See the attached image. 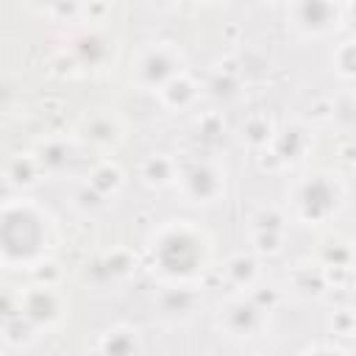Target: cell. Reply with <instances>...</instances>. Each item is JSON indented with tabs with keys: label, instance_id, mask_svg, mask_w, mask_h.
<instances>
[{
	"label": "cell",
	"instance_id": "obj_1",
	"mask_svg": "<svg viewBox=\"0 0 356 356\" xmlns=\"http://www.w3.org/2000/svg\"><path fill=\"white\" fill-rule=\"evenodd\" d=\"M53 245L50 217L19 200H6L0 206V261L6 264H33Z\"/></svg>",
	"mask_w": 356,
	"mask_h": 356
},
{
	"label": "cell",
	"instance_id": "obj_2",
	"mask_svg": "<svg viewBox=\"0 0 356 356\" xmlns=\"http://www.w3.org/2000/svg\"><path fill=\"white\" fill-rule=\"evenodd\" d=\"M150 253L161 275L172 281H189L206 270L211 248L200 228L189 222H172L156 234Z\"/></svg>",
	"mask_w": 356,
	"mask_h": 356
},
{
	"label": "cell",
	"instance_id": "obj_3",
	"mask_svg": "<svg viewBox=\"0 0 356 356\" xmlns=\"http://www.w3.org/2000/svg\"><path fill=\"white\" fill-rule=\"evenodd\" d=\"M342 195L345 189L331 172H312L300 181L295 192V206L306 222H320L339 209Z\"/></svg>",
	"mask_w": 356,
	"mask_h": 356
},
{
	"label": "cell",
	"instance_id": "obj_4",
	"mask_svg": "<svg viewBox=\"0 0 356 356\" xmlns=\"http://www.w3.org/2000/svg\"><path fill=\"white\" fill-rule=\"evenodd\" d=\"M181 186H184V195L195 203H206V200H214L220 192H222V172L217 164L206 161V159H189L184 161L181 167Z\"/></svg>",
	"mask_w": 356,
	"mask_h": 356
},
{
	"label": "cell",
	"instance_id": "obj_5",
	"mask_svg": "<svg viewBox=\"0 0 356 356\" xmlns=\"http://www.w3.org/2000/svg\"><path fill=\"white\" fill-rule=\"evenodd\" d=\"M70 56L75 58L78 70H100L114 58V42L108 33H103L97 28H86L72 36Z\"/></svg>",
	"mask_w": 356,
	"mask_h": 356
},
{
	"label": "cell",
	"instance_id": "obj_6",
	"mask_svg": "<svg viewBox=\"0 0 356 356\" xmlns=\"http://www.w3.org/2000/svg\"><path fill=\"white\" fill-rule=\"evenodd\" d=\"M339 3L337 0H295L292 19L303 33H325L339 22Z\"/></svg>",
	"mask_w": 356,
	"mask_h": 356
},
{
	"label": "cell",
	"instance_id": "obj_7",
	"mask_svg": "<svg viewBox=\"0 0 356 356\" xmlns=\"http://www.w3.org/2000/svg\"><path fill=\"white\" fill-rule=\"evenodd\" d=\"M136 72H139V81L145 86H161L167 78L181 72V56L170 44H153L142 53Z\"/></svg>",
	"mask_w": 356,
	"mask_h": 356
},
{
	"label": "cell",
	"instance_id": "obj_8",
	"mask_svg": "<svg viewBox=\"0 0 356 356\" xmlns=\"http://www.w3.org/2000/svg\"><path fill=\"white\" fill-rule=\"evenodd\" d=\"M220 323L231 337H253L264 328V309L250 298H236L222 309Z\"/></svg>",
	"mask_w": 356,
	"mask_h": 356
},
{
	"label": "cell",
	"instance_id": "obj_9",
	"mask_svg": "<svg viewBox=\"0 0 356 356\" xmlns=\"http://www.w3.org/2000/svg\"><path fill=\"white\" fill-rule=\"evenodd\" d=\"M19 312L33 325H50L61 314V298L50 289V284H36L19 298Z\"/></svg>",
	"mask_w": 356,
	"mask_h": 356
},
{
	"label": "cell",
	"instance_id": "obj_10",
	"mask_svg": "<svg viewBox=\"0 0 356 356\" xmlns=\"http://www.w3.org/2000/svg\"><path fill=\"white\" fill-rule=\"evenodd\" d=\"M134 270V256L122 248L106 253V256H97L92 261L83 264V278L86 281H95V284H106V281H114V278H122Z\"/></svg>",
	"mask_w": 356,
	"mask_h": 356
},
{
	"label": "cell",
	"instance_id": "obj_11",
	"mask_svg": "<svg viewBox=\"0 0 356 356\" xmlns=\"http://www.w3.org/2000/svg\"><path fill=\"white\" fill-rule=\"evenodd\" d=\"M81 134H83L86 142H92V145H97V147H111V145L120 142L122 125H120L117 117L97 111V114H89V117L81 122Z\"/></svg>",
	"mask_w": 356,
	"mask_h": 356
},
{
	"label": "cell",
	"instance_id": "obj_12",
	"mask_svg": "<svg viewBox=\"0 0 356 356\" xmlns=\"http://www.w3.org/2000/svg\"><path fill=\"white\" fill-rule=\"evenodd\" d=\"M309 147V134L300 122H289L278 131V136L273 139V156L275 161H295L306 153Z\"/></svg>",
	"mask_w": 356,
	"mask_h": 356
},
{
	"label": "cell",
	"instance_id": "obj_13",
	"mask_svg": "<svg viewBox=\"0 0 356 356\" xmlns=\"http://www.w3.org/2000/svg\"><path fill=\"white\" fill-rule=\"evenodd\" d=\"M197 292L189 286H170L159 295V312L167 320H184L197 309Z\"/></svg>",
	"mask_w": 356,
	"mask_h": 356
},
{
	"label": "cell",
	"instance_id": "obj_14",
	"mask_svg": "<svg viewBox=\"0 0 356 356\" xmlns=\"http://www.w3.org/2000/svg\"><path fill=\"white\" fill-rule=\"evenodd\" d=\"M33 159H36L39 170L58 172V170H64V167L72 164V159H75V145L67 142V139H47V142H42V145L36 147V156H33Z\"/></svg>",
	"mask_w": 356,
	"mask_h": 356
},
{
	"label": "cell",
	"instance_id": "obj_15",
	"mask_svg": "<svg viewBox=\"0 0 356 356\" xmlns=\"http://www.w3.org/2000/svg\"><path fill=\"white\" fill-rule=\"evenodd\" d=\"M159 89H161V100H164L167 106H172V108H184V106H189V103L195 100V95H197L195 81H192L189 75H184V72H175V75L167 78Z\"/></svg>",
	"mask_w": 356,
	"mask_h": 356
},
{
	"label": "cell",
	"instance_id": "obj_16",
	"mask_svg": "<svg viewBox=\"0 0 356 356\" xmlns=\"http://www.w3.org/2000/svg\"><path fill=\"white\" fill-rule=\"evenodd\" d=\"M136 350H139V339H136V331H131V328H111L100 339V353L131 356Z\"/></svg>",
	"mask_w": 356,
	"mask_h": 356
},
{
	"label": "cell",
	"instance_id": "obj_17",
	"mask_svg": "<svg viewBox=\"0 0 356 356\" xmlns=\"http://www.w3.org/2000/svg\"><path fill=\"white\" fill-rule=\"evenodd\" d=\"M142 178H145L150 186H164V184H170V181L175 178V164H172V159L164 156V153L147 156L145 164H142Z\"/></svg>",
	"mask_w": 356,
	"mask_h": 356
},
{
	"label": "cell",
	"instance_id": "obj_18",
	"mask_svg": "<svg viewBox=\"0 0 356 356\" xmlns=\"http://www.w3.org/2000/svg\"><path fill=\"white\" fill-rule=\"evenodd\" d=\"M6 178H8L11 186H31V184H36V178H39L36 159L33 156H22V153L14 156L8 161V167H6Z\"/></svg>",
	"mask_w": 356,
	"mask_h": 356
},
{
	"label": "cell",
	"instance_id": "obj_19",
	"mask_svg": "<svg viewBox=\"0 0 356 356\" xmlns=\"http://www.w3.org/2000/svg\"><path fill=\"white\" fill-rule=\"evenodd\" d=\"M206 89H209V95H211L217 103H228V100H234V97L239 95V78H236L231 70H217V72L209 78Z\"/></svg>",
	"mask_w": 356,
	"mask_h": 356
},
{
	"label": "cell",
	"instance_id": "obj_20",
	"mask_svg": "<svg viewBox=\"0 0 356 356\" xmlns=\"http://www.w3.org/2000/svg\"><path fill=\"white\" fill-rule=\"evenodd\" d=\"M120 184H122V172H120V167L111 164V161H103V164H97V167L89 172V186H95L100 195L114 192Z\"/></svg>",
	"mask_w": 356,
	"mask_h": 356
},
{
	"label": "cell",
	"instance_id": "obj_21",
	"mask_svg": "<svg viewBox=\"0 0 356 356\" xmlns=\"http://www.w3.org/2000/svg\"><path fill=\"white\" fill-rule=\"evenodd\" d=\"M292 286L300 295H320L325 289V275L317 267H298L292 273Z\"/></svg>",
	"mask_w": 356,
	"mask_h": 356
},
{
	"label": "cell",
	"instance_id": "obj_22",
	"mask_svg": "<svg viewBox=\"0 0 356 356\" xmlns=\"http://www.w3.org/2000/svg\"><path fill=\"white\" fill-rule=\"evenodd\" d=\"M242 136H245L250 145H267V139L273 136V122H270L264 114H250V117L242 122Z\"/></svg>",
	"mask_w": 356,
	"mask_h": 356
},
{
	"label": "cell",
	"instance_id": "obj_23",
	"mask_svg": "<svg viewBox=\"0 0 356 356\" xmlns=\"http://www.w3.org/2000/svg\"><path fill=\"white\" fill-rule=\"evenodd\" d=\"M33 331H36V325H33L22 312H17L14 317H8V320L3 323V334H6V339H8V342H14V345L31 342Z\"/></svg>",
	"mask_w": 356,
	"mask_h": 356
},
{
	"label": "cell",
	"instance_id": "obj_24",
	"mask_svg": "<svg viewBox=\"0 0 356 356\" xmlns=\"http://www.w3.org/2000/svg\"><path fill=\"white\" fill-rule=\"evenodd\" d=\"M225 273H228V278H231L236 286H245V284H250L253 275H256V261H253V256L239 253V256H234V259L228 261Z\"/></svg>",
	"mask_w": 356,
	"mask_h": 356
},
{
	"label": "cell",
	"instance_id": "obj_25",
	"mask_svg": "<svg viewBox=\"0 0 356 356\" xmlns=\"http://www.w3.org/2000/svg\"><path fill=\"white\" fill-rule=\"evenodd\" d=\"M222 136H225V122H222L220 114L211 111V114L200 117V122H197V139H200V142H206V145H220Z\"/></svg>",
	"mask_w": 356,
	"mask_h": 356
},
{
	"label": "cell",
	"instance_id": "obj_26",
	"mask_svg": "<svg viewBox=\"0 0 356 356\" xmlns=\"http://www.w3.org/2000/svg\"><path fill=\"white\" fill-rule=\"evenodd\" d=\"M253 231H284V214L273 206H264L253 214Z\"/></svg>",
	"mask_w": 356,
	"mask_h": 356
},
{
	"label": "cell",
	"instance_id": "obj_27",
	"mask_svg": "<svg viewBox=\"0 0 356 356\" xmlns=\"http://www.w3.org/2000/svg\"><path fill=\"white\" fill-rule=\"evenodd\" d=\"M350 259H353V253H350V248L342 245V242H328V245L323 248V261H325L328 267H348Z\"/></svg>",
	"mask_w": 356,
	"mask_h": 356
},
{
	"label": "cell",
	"instance_id": "obj_28",
	"mask_svg": "<svg viewBox=\"0 0 356 356\" xmlns=\"http://www.w3.org/2000/svg\"><path fill=\"white\" fill-rule=\"evenodd\" d=\"M33 278L36 284H56L58 281V267L56 261H47L44 256L39 261H33Z\"/></svg>",
	"mask_w": 356,
	"mask_h": 356
},
{
	"label": "cell",
	"instance_id": "obj_29",
	"mask_svg": "<svg viewBox=\"0 0 356 356\" xmlns=\"http://www.w3.org/2000/svg\"><path fill=\"white\" fill-rule=\"evenodd\" d=\"M337 67H339L345 75H353V72H356V44H353V42H345V44L337 50Z\"/></svg>",
	"mask_w": 356,
	"mask_h": 356
},
{
	"label": "cell",
	"instance_id": "obj_30",
	"mask_svg": "<svg viewBox=\"0 0 356 356\" xmlns=\"http://www.w3.org/2000/svg\"><path fill=\"white\" fill-rule=\"evenodd\" d=\"M103 197H106V195H100V192H97L95 186H89V184L75 192V203H78L81 209H97V206L103 203Z\"/></svg>",
	"mask_w": 356,
	"mask_h": 356
},
{
	"label": "cell",
	"instance_id": "obj_31",
	"mask_svg": "<svg viewBox=\"0 0 356 356\" xmlns=\"http://www.w3.org/2000/svg\"><path fill=\"white\" fill-rule=\"evenodd\" d=\"M284 239V231H253V242L259 250H275Z\"/></svg>",
	"mask_w": 356,
	"mask_h": 356
},
{
	"label": "cell",
	"instance_id": "obj_32",
	"mask_svg": "<svg viewBox=\"0 0 356 356\" xmlns=\"http://www.w3.org/2000/svg\"><path fill=\"white\" fill-rule=\"evenodd\" d=\"M17 312H19V298L11 295L8 289H0V325H3L8 317H14Z\"/></svg>",
	"mask_w": 356,
	"mask_h": 356
},
{
	"label": "cell",
	"instance_id": "obj_33",
	"mask_svg": "<svg viewBox=\"0 0 356 356\" xmlns=\"http://www.w3.org/2000/svg\"><path fill=\"white\" fill-rule=\"evenodd\" d=\"M17 97V86L8 78H0V111H6Z\"/></svg>",
	"mask_w": 356,
	"mask_h": 356
},
{
	"label": "cell",
	"instance_id": "obj_34",
	"mask_svg": "<svg viewBox=\"0 0 356 356\" xmlns=\"http://www.w3.org/2000/svg\"><path fill=\"white\" fill-rule=\"evenodd\" d=\"M53 67H56V72H58V75H64V72H75V70H78V67H75V58L70 56V50L58 53V56L53 58Z\"/></svg>",
	"mask_w": 356,
	"mask_h": 356
},
{
	"label": "cell",
	"instance_id": "obj_35",
	"mask_svg": "<svg viewBox=\"0 0 356 356\" xmlns=\"http://www.w3.org/2000/svg\"><path fill=\"white\" fill-rule=\"evenodd\" d=\"M250 300H256V303L267 312V309L275 303V292H273V289H259V292H253V295H250Z\"/></svg>",
	"mask_w": 356,
	"mask_h": 356
},
{
	"label": "cell",
	"instance_id": "obj_36",
	"mask_svg": "<svg viewBox=\"0 0 356 356\" xmlns=\"http://www.w3.org/2000/svg\"><path fill=\"white\" fill-rule=\"evenodd\" d=\"M78 11V0H61L56 8H53V17H72Z\"/></svg>",
	"mask_w": 356,
	"mask_h": 356
},
{
	"label": "cell",
	"instance_id": "obj_37",
	"mask_svg": "<svg viewBox=\"0 0 356 356\" xmlns=\"http://www.w3.org/2000/svg\"><path fill=\"white\" fill-rule=\"evenodd\" d=\"M6 200H11V184H8V178H6V181L0 178V206H3Z\"/></svg>",
	"mask_w": 356,
	"mask_h": 356
},
{
	"label": "cell",
	"instance_id": "obj_38",
	"mask_svg": "<svg viewBox=\"0 0 356 356\" xmlns=\"http://www.w3.org/2000/svg\"><path fill=\"white\" fill-rule=\"evenodd\" d=\"M31 3H33L36 8H44V11H50V14H53V8H56L61 0H31Z\"/></svg>",
	"mask_w": 356,
	"mask_h": 356
},
{
	"label": "cell",
	"instance_id": "obj_39",
	"mask_svg": "<svg viewBox=\"0 0 356 356\" xmlns=\"http://www.w3.org/2000/svg\"><path fill=\"white\" fill-rule=\"evenodd\" d=\"M150 3H159V6H167V3H172V0H150Z\"/></svg>",
	"mask_w": 356,
	"mask_h": 356
},
{
	"label": "cell",
	"instance_id": "obj_40",
	"mask_svg": "<svg viewBox=\"0 0 356 356\" xmlns=\"http://www.w3.org/2000/svg\"><path fill=\"white\" fill-rule=\"evenodd\" d=\"M203 3H211V0H203Z\"/></svg>",
	"mask_w": 356,
	"mask_h": 356
}]
</instances>
